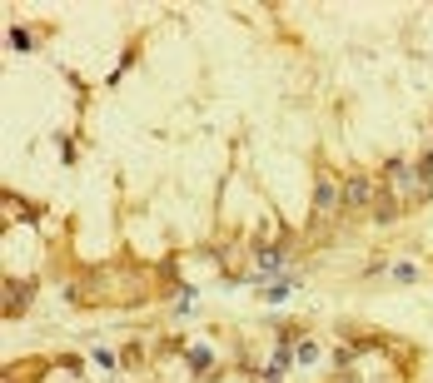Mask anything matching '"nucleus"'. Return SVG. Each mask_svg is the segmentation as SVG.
<instances>
[{
    "label": "nucleus",
    "mask_w": 433,
    "mask_h": 383,
    "mask_svg": "<svg viewBox=\"0 0 433 383\" xmlns=\"http://www.w3.org/2000/svg\"><path fill=\"white\" fill-rule=\"evenodd\" d=\"M384 175H388V184H394L403 199H423V195H428V184L419 179V164H408V160H394Z\"/></svg>",
    "instance_id": "obj_1"
},
{
    "label": "nucleus",
    "mask_w": 433,
    "mask_h": 383,
    "mask_svg": "<svg viewBox=\"0 0 433 383\" xmlns=\"http://www.w3.org/2000/svg\"><path fill=\"white\" fill-rule=\"evenodd\" d=\"M379 179L374 175H348L344 179V209H374V199H379Z\"/></svg>",
    "instance_id": "obj_2"
},
{
    "label": "nucleus",
    "mask_w": 433,
    "mask_h": 383,
    "mask_svg": "<svg viewBox=\"0 0 433 383\" xmlns=\"http://www.w3.org/2000/svg\"><path fill=\"white\" fill-rule=\"evenodd\" d=\"M339 209H344V179L319 175V179H314V215L329 219V215H339Z\"/></svg>",
    "instance_id": "obj_3"
},
{
    "label": "nucleus",
    "mask_w": 433,
    "mask_h": 383,
    "mask_svg": "<svg viewBox=\"0 0 433 383\" xmlns=\"http://www.w3.org/2000/svg\"><path fill=\"white\" fill-rule=\"evenodd\" d=\"M25 309H30V284H25V279H20V284L10 279V284H5V318H20Z\"/></svg>",
    "instance_id": "obj_4"
},
{
    "label": "nucleus",
    "mask_w": 433,
    "mask_h": 383,
    "mask_svg": "<svg viewBox=\"0 0 433 383\" xmlns=\"http://www.w3.org/2000/svg\"><path fill=\"white\" fill-rule=\"evenodd\" d=\"M399 209H403V204L388 195V189H379V199H374V219H379V224H399Z\"/></svg>",
    "instance_id": "obj_5"
},
{
    "label": "nucleus",
    "mask_w": 433,
    "mask_h": 383,
    "mask_svg": "<svg viewBox=\"0 0 433 383\" xmlns=\"http://www.w3.org/2000/svg\"><path fill=\"white\" fill-rule=\"evenodd\" d=\"M294 284H299V279H294V274H284V279H274L269 289H264V304H284V299H289V294H294Z\"/></svg>",
    "instance_id": "obj_6"
},
{
    "label": "nucleus",
    "mask_w": 433,
    "mask_h": 383,
    "mask_svg": "<svg viewBox=\"0 0 433 383\" xmlns=\"http://www.w3.org/2000/svg\"><path fill=\"white\" fill-rule=\"evenodd\" d=\"M319 358H324V349L314 344V338H299V349H294V364H299V369H314Z\"/></svg>",
    "instance_id": "obj_7"
},
{
    "label": "nucleus",
    "mask_w": 433,
    "mask_h": 383,
    "mask_svg": "<svg viewBox=\"0 0 433 383\" xmlns=\"http://www.w3.org/2000/svg\"><path fill=\"white\" fill-rule=\"evenodd\" d=\"M10 50L30 55V50H35V30H25V25H10Z\"/></svg>",
    "instance_id": "obj_8"
},
{
    "label": "nucleus",
    "mask_w": 433,
    "mask_h": 383,
    "mask_svg": "<svg viewBox=\"0 0 433 383\" xmlns=\"http://www.w3.org/2000/svg\"><path fill=\"white\" fill-rule=\"evenodd\" d=\"M210 364H214V353L204 349V344H195V349H190V369H195V373H204Z\"/></svg>",
    "instance_id": "obj_9"
},
{
    "label": "nucleus",
    "mask_w": 433,
    "mask_h": 383,
    "mask_svg": "<svg viewBox=\"0 0 433 383\" xmlns=\"http://www.w3.org/2000/svg\"><path fill=\"white\" fill-rule=\"evenodd\" d=\"M394 279H399V284H414V279H419V269L403 259V264H394Z\"/></svg>",
    "instance_id": "obj_10"
},
{
    "label": "nucleus",
    "mask_w": 433,
    "mask_h": 383,
    "mask_svg": "<svg viewBox=\"0 0 433 383\" xmlns=\"http://www.w3.org/2000/svg\"><path fill=\"white\" fill-rule=\"evenodd\" d=\"M90 364H100V369H115V353L95 344V349H90Z\"/></svg>",
    "instance_id": "obj_11"
},
{
    "label": "nucleus",
    "mask_w": 433,
    "mask_h": 383,
    "mask_svg": "<svg viewBox=\"0 0 433 383\" xmlns=\"http://www.w3.org/2000/svg\"><path fill=\"white\" fill-rule=\"evenodd\" d=\"M419 179H423V184H428V179H433V150H428V155H423V160H419Z\"/></svg>",
    "instance_id": "obj_12"
}]
</instances>
